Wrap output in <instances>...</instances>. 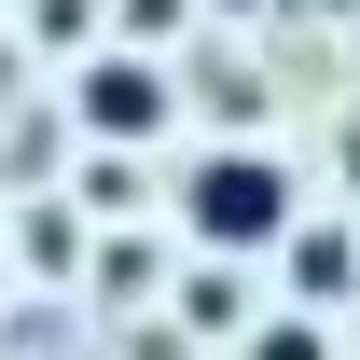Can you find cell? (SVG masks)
Returning a JSON list of instances; mask_svg holds the SVG:
<instances>
[{"label": "cell", "mask_w": 360, "mask_h": 360, "mask_svg": "<svg viewBox=\"0 0 360 360\" xmlns=\"http://www.w3.org/2000/svg\"><path fill=\"white\" fill-rule=\"evenodd\" d=\"M291 222H305V194H291V167H277L264 139L194 153V180H180V236H194L208 264H264V250H291Z\"/></svg>", "instance_id": "cell-1"}, {"label": "cell", "mask_w": 360, "mask_h": 360, "mask_svg": "<svg viewBox=\"0 0 360 360\" xmlns=\"http://www.w3.org/2000/svg\"><path fill=\"white\" fill-rule=\"evenodd\" d=\"M70 111H84L97 153H139V139H167V70L153 56H97L84 84H70Z\"/></svg>", "instance_id": "cell-2"}, {"label": "cell", "mask_w": 360, "mask_h": 360, "mask_svg": "<svg viewBox=\"0 0 360 360\" xmlns=\"http://www.w3.org/2000/svg\"><path fill=\"white\" fill-rule=\"evenodd\" d=\"M277 277H291V305H305V319H333V305L360 291V236H333V222H291Z\"/></svg>", "instance_id": "cell-3"}, {"label": "cell", "mask_w": 360, "mask_h": 360, "mask_svg": "<svg viewBox=\"0 0 360 360\" xmlns=\"http://www.w3.org/2000/svg\"><path fill=\"white\" fill-rule=\"evenodd\" d=\"M180 319H194V333H236V319H250L236 264H194V277H180Z\"/></svg>", "instance_id": "cell-4"}, {"label": "cell", "mask_w": 360, "mask_h": 360, "mask_svg": "<svg viewBox=\"0 0 360 360\" xmlns=\"http://www.w3.org/2000/svg\"><path fill=\"white\" fill-rule=\"evenodd\" d=\"M250 360H333V347H319V319L291 305V319H264V333H250Z\"/></svg>", "instance_id": "cell-5"}, {"label": "cell", "mask_w": 360, "mask_h": 360, "mask_svg": "<svg viewBox=\"0 0 360 360\" xmlns=\"http://www.w3.org/2000/svg\"><path fill=\"white\" fill-rule=\"evenodd\" d=\"M0 291H14V250H0Z\"/></svg>", "instance_id": "cell-6"}]
</instances>
